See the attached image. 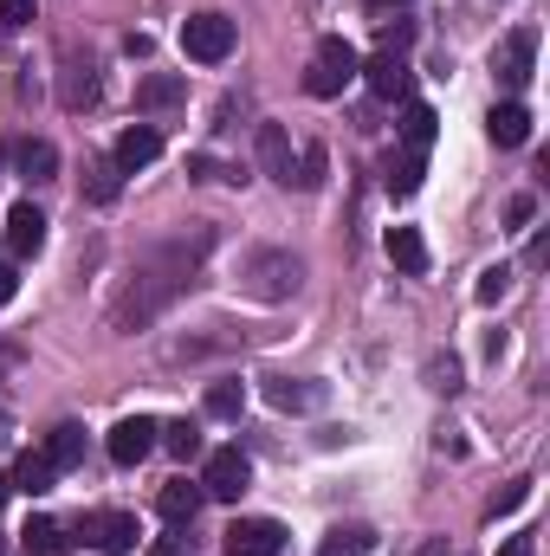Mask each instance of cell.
Listing matches in <instances>:
<instances>
[{"mask_svg": "<svg viewBox=\"0 0 550 556\" xmlns=\"http://www.w3.org/2000/svg\"><path fill=\"white\" fill-rule=\"evenodd\" d=\"M525 498H532V479H512V485H505V492H499V498L486 505V525H499V518H512V511H518Z\"/></svg>", "mask_w": 550, "mask_h": 556, "instance_id": "f1b7e54d", "label": "cell"}, {"mask_svg": "<svg viewBox=\"0 0 550 556\" xmlns=\"http://www.w3.org/2000/svg\"><path fill=\"white\" fill-rule=\"evenodd\" d=\"M532 59H538V26H512V33L499 39V52H492V72H499V85L525 91V85H532Z\"/></svg>", "mask_w": 550, "mask_h": 556, "instance_id": "5b68a950", "label": "cell"}, {"mask_svg": "<svg viewBox=\"0 0 550 556\" xmlns=\"http://www.w3.org/2000/svg\"><path fill=\"white\" fill-rule=\"evenodd\" d=\"M389 260H396L409 278H421L427 273V240H421L414 227H389Z\"/></svg>", "mask_w": 550, "mask_h": 556, "instance_id": "d6986e66", "label": "cell"}, {"mask_svg": "<svg viewBox=\"0 0 550 556\" xmlns=\"http://www.w3.org/2000/svg\"><path fill=\"white\" fill-rule=\"evenodd\" d=\"M59 98H65V111H91V104H98V78H91V65H72L65 85H59Z\"/></svg>", "mask_w": 550, "mask_h": 556, "instance_id": "7402d4cb", "label": "cell"}, {"mask_svg": "<svg viewBox=\"0 0 550 556\" xmlns=\"http://www.w3.org/2000/svg\"><path fill=\"white\" fill-rule=\"evenodd\" d=\"M78 538H85V551H98V556H130L142 544V525L130 511H91L78 525Z\"/></svg>", "mask_w": 550, "mask_h": 556, "instance_id": "3957f363", "label": "cell"}, {"mask_svg": "<svg viewBox=\"0 0 550 556\" xmlns=\"http://www.w3.org/2000/svg\"><path fill=\"white\" fill-rule=\"evenodd\" d=\"M52 479H59V466H52L46 453H20V466L7 472V485H13V492H26V498H46V492H52Z\"/></svg>", "mask_w": 550, "mask_h": 556, "instance_id": "7c38bea8", "label": "cell"}, {"mask_svg": "<svg viewBox=\"0 0 550 556\" xmlns=\"http://www.w3.org/2000/svg\"><path fill=\"white\" fill-rule=\"evenodd\" d=\"M7 492H13V485H7V472H0V505H7Z\"/></svg>", "mask_w": 550, "mask_h": 556, "instance_id": "d590c367", "label": "cell"}, {"mask_svg": "<svg viewBox=\"0 0 550 556\" xmlns=\"http://www.w3.org/2000/svg\"><path fill=\"white\" fill-rule=\"evenodd\" d=\"M7 247H13L20 260H33V253L46 247V214H39L33 201H13V207H7Z\"/></svg>", "mask_w": 550, "mask_h": 556, "instance_id": "9c48e42d", "label": "cell"}, {"mask_svg": "<svg viewBox=\"0 0 550 556\" xmlns=\"http://www.w3.org/2000/svg\"><path fill=\"white\" fill-rule=\"evenodd\" d=\"M182 52H188L195 65H221V59L234 52V20H227V13H195V20L182 26Z\"/></svg>", "mask_w": 550, "mask_h": 556, "instance_id": "277c9868", "label": "cell"}, {"mask_svg": "<svg viewBox=\"0 0 550 556\" xmlns=\"http://www.w3.org/2000/svg\"><path fill=\"white\" fill-rule=\"evenodd\" d=\"M363 551H370V531H363V525H337V531L317 544V556H363Z\"/></svg>", "mask_w": 550, "mask_h": 556, "instance_id": "484cf974", "label": "cell"}, {"mask_svg": "<svg viewBox=\"0 0 550 556\" xmlns=\"http://www.w3.org/2000/svg\"><path fill=\"white\" fill-rule=\"evenodd\" d=\"M240 408H247V389H240V382H214V389H208V415L214 420H234Z\"/></svg>", "mask_w": 550, "mask_h": 556, "instance_id": "4316f807", "label": "cell"}, {"mask_svg": "<svg viewBox=\"0 0 550 556\" xmlns=\"http://www.w3.org/2000/svg\"><path fill=\"white\" fill-rule=\"evenodd\" d=\"M266 402H273V408H311V402H317V389H298V382H273V389H266Z\"/></svg>", "mask_w": 550, "mask_h": 556, "instance_id": "f546056e", "label": "cell"}, {"mask_svg": "<svg viewBox=\"0 0 550 556\" xmlns=\"http://www.w3.org/2000/svg\"><path fill=\"white\" fill-rule=\"evenodd\" d=\"M104 446H111V459H117V466H142V459L155 453V420H149V415H130V420H117Z\"/></svg>", "mask_w": 550, "mask_h": 556, "instance_id": "52a82bcc", "label": "cell"}, {"mask_svg": "<svg viewBox=\"0 0 550 556\" xmlns=\"http://www.w3.org/2000/svg\"><path fill=\"white\" fill-rule=\"evenodd\" d=\"M278 551H285V531L273 518H240L227 531V556H278Z\"/></svg>", "mask_w": 550, "mask_h": 556, "instance_id": "ba28073f", "label": "cell"}, {"mask_svg": "<svg viewBox=\"0 0 550 556\" xmlns=\"http://www.w3.org/2000/svg\"><path fill=\"white\" fill-rule=\"evenodd\" d=\"M505 285H512L505 266H486V273H479V304H499V298H505Z\"/></svg>", "mask_w": 550, "mask_h": 556, "instance_id": "4dcf8cb0", "label": "cell"}, {"mask_svg": "<svg viewBox=\"0 0 550 556\" xmlns=\"http://www.w3.org/2000/svg\"><path fill=\"white\" fill-rule=\"evenodd\" d=\"M20 551H26V556H72V544H65V525L33 518V525L20 531Z\"/></svg>", "mask_w": 550, "mask_h": 556, "instance_id": "e0dca14e", "label": "cell"}, {"mask_svg": "<svg viewBox=\"0 0 550 556\" xmlns=\"http://www.w3.org/2000/svg\"><path fill=\"white\" fill-rule=\"evenodd\" d=\"M201 485H188V479H168L162 492H155V511L168 518V525H195V511H201Z\"/></svg>", "mask_w": 550, "mask_h": 556, "instance_id": "4fadbf2b", "label": "cell"}, {"mask_svg": "<svg viewBox=\"0 0 550 556\" xmlns=\"http://www.w3.org/2000/svg\"><path fill=\"white\" fill-rule=\"evenodd\" d=\"M117 188H124L117 162H91V168H85V194H91L98 207H111V201H117Z\"/></svg>", "mask_w": 550, "mask_h": 556, "instance_id": "603a6c76", "label": "cell"}, {"mask_svg": "<svg viewBox=\"0 0 550 556\" xmlns=\"http://www.w3.org/2000/svg\"><path fill=\"white\" fill-rule=\"evenodd\" d=\"M260 162H266V175L291 188V137L278 130V124H260Z\"/></svg>", "mask_w": 550, "mask_h": 556, "instance_id": "ac0fdd59", "label": "cell"}, {"mask_svg": "<svg viewBox=\"0 0 550 556\" xmlns=\"http://www.w3.org/2000/svg\"><path fill=\"white\" fill-rule=\"evenodd\" d=\"M149 556H188V538H155Z\"/></svg>", "mask_w": 550, "mask_h": 556, "instance_id": "d6a6232c", "label": "cell"}, {"mask_svg": "<svg viewBox=\"0 0 550 556\" xmlns=\"http://www.w3.org/2000/svg\"><path fill=\"white\" fill-rule=\"evenodd\" d=\"M182 98H188V85L168 78V72H155V78L137 85V111H168V104H182Z\"/></svg>", "mask_w": 550, "mask_h": 556, "instance_id": "ffe728a7", "label": "cell"}, {"mask_svg": "<svg viewBox=\"0 0 550 556\" xmlns=\"http://www.w3.org/2000/svg\"><path fill=\"white\" fill-rule=\"evenodd\" d=\"M7 363H13V356H0V369H7Z\"/></svg>", "mask_w": 550, "mask_h": 556, "instance_id": "74e56055", "label": "cell"}, {"mask_svg": "<svg viewBox=\"0 0 550 556\" xmlns=\"http://www.w3.org/2000/svg\"><path fill=\"white\" fill-rule=\"evenodd\" d=\"M0 20H7V26H26V20H33V0H0Z\"/></svg>", "mask_w": 550, "mask_h": 556, "instance_id": "1f68e13d", "label": "cell"}, {"mask_svg": "<svg viewBox=\"0 0 550 556\" xmlns=\"http://www.w3.org/2000/svg\"><path fill=\"white\" fill-rule=\"evenodd\" d=\"M499 556H532V538H505V551Z\"/></svg>", "mask_w": 550, "mask_h": 556, "instance_id": "e575fe53", "label": "cell"}, {"mask_svg": "<svg viewBox=\"0 0 550 556\" xmlns=\"http://www.w3.org/2000/svg\"><path fill=\"white\" fill-rule=\"evenodd\" d=\"M13 162H20V175H26V181H52V168H59V149H52V142H20V155H13Z\"/></svg>", "mask_w": 550, "mask_h": 556, "instance_id": "44dd1931", "label": "cell"}, {"mask_svg": "<svg viewBox=\"0 0 550 556\" xmlns=\"http://www.w3.org/2000/svg\"><path fill=\"white\" fill-rule=\"evenodd\" d=\"M357 72H363V59H357V46L330 33V39H317V52H311V72H304V91H311V98H337V91H343V85H350Z\"/></svg>", "mask_w": 550, "mask_h": 556, "instance_id": "7a4b0ae2", "label": "cell"}, {"mask_svg": "<svg viewBox=\"0 0 550 556\" xmlns=\"http://www.w3.org/2000/svg\"><path fill=\"white\" fill-rule=\"evenodd\" d=\"M162 155V137L149 130V124H130L124 137H117V149H111V162H117V175H137V168H149Z\"/></svg>", "mask_w": 550, "mask_h": 556, "instance_id": "30bf717a", "label": "cell"}, {"mask_svg": "<svg viewBox=\"0 0 550 556\" xmlns=\"http://www.w3.org/2000/svg\"><path fill=\"white\" fill-rule=\"evenodd\" d=\"M363 78H370L376 98H402V91H409V65H402V52H376V59L363 65Z\"/></svg>", "mask_w": 550, "mask_h": 556, "instance_id": "9a60e30c", "label": "cell"}, {"mask_svg": "<svg viewBox=\"0 0 550 556\" xmlns=\"http://www.w3.org/2000/svg\"><path fill=\"white\" fill-rule=\"evenodd\" d=\"M39 453H46L59 472H65V466H78V459H85V427H78V420H59V427L46 433V446H39Z\"/></svg>", "mask_w": 550, "mask_h": 556, "instance_id": "2e32d148", "label": "cell"}, {"mask_svg": "<svg viewBox=\"0 0 550 556\" xmlns=\"http://www.w3.org/2000/svg\"><path fill=\"white\" fill-rule=\"evenodd\" d=\"M13 291H20V273H13V266H0V304H7Z\"/></svg>", "mask_w": 550, "mask_h": 556, "instance_id": "836d02e7", "label": "cell"}, {"mask_svg": "<svg viewBox=\"0 0 550 556\" xmlns=\"http://www.w3.org/2000/svg\"><path fill=\"white\" fill-rule=\"evenodd\" d=\"M486 137L499 142V149H518V142L532 137V111H525V104H492V117H486Z\"/></svg>", "mask_w": 550, "mask_h": 556, "instance_id": "5bb4252c", "label": "cell"}, {"mask_svg": "<svg viewBox=\"0 0 550 556\" xmlns=\"http://www.w3.org/2000/svg\"><path fill=\"white\" fill-rule=\"evenodd\" d=\"M201 253H208V227H195L188 240L162 247V253H155V260L137 273V285L124 291V304H117V330H137V324H149V317H155V311L182 291V285H195L188 273H195V260H201Z\"/></svg>", "mask_w": 550, "mask_h": 556, "instance_id": "6da1fadb", "label": "cell"}, {"mask_svg": "<svg viewBox=\"0 0 550 556\" xmlns=\"http://www.w3.org/2000/svg\"><path fill=\"white\" fill-rule=\"evenodd\" d=\"M434 142V111L427 104H409V117H402V149H427Z\"/></svg>", "mask_w": 550, "mask_h": 556, "instance_id": "83f0119b", "label": "cell"}, {"mask_svg": "<svg viewBox=\"0 0 550 556\" xmlns=\"http://www.w3.org/2000/svg\"><path fill=\"white\" fill-rule=\"evenodd\" d=\"M370 7H396V0H370Z\"/></svg>", "mask_w": 550, "mask_h": 556, "instance_id": "8d00e7d4", "label": "cell"}, {"mask_svg": "<svg viewBox=\"0 0 550 556\" xmlns=\"http://www.w3.org/2000/svg\"><path fill=\"white\" fill-rule=\"evenodd\" d=\"M247 485H253V466H247V453H240V446H221V453H208V472H201V492H208V498L234 505Z\"/></svg>", "mask_w": 550, "mask_h": 556, "instance_id": "8992f818", "label": "cell"}, {"mask_svg": "<svg viewBox=\"0 0 550 556\" xmlns=\"http://www.w3.org/2000/svg\"><path fill=\"white\" fill-rule=\"evenodd\" d=\"M253 291L260 298H291L298 291V260L291 253H260L253 260Z\"/></svg>", "mask_w": 550, "mask_h": 556, "instance_id": "8fae6325", "label": "cell"}, {"mask_svg": "<svg viewBox=\"0 0 550 556\" xmlns=\"http://www.w3.org/2000/svg\"><path fill=\"white\" fill-rule=\"evenodd\" d=\"M155 433H162V446H168L175 459H195V453H201V427H195V420H168V427H155Z\"/></svg>", "mask_w": 550, "mask_h": 556, "instance_id": "d4e9b609", "label": "cell"}, {"mask_svg": "<svg viewBox=\"0 0 550 556\" xmlns=\"http://www.w3.org/2000/svg\"><path fill=\"white\" fill-rule=\"evenodd\" d=\"M421 155H427V149L389 155V194H414V188H421Z\"/></svg>", "mask_w": 550, "mask_h": 556, "instance_id": "cb8c5ba5", "label": "cell"}]
</instances>
